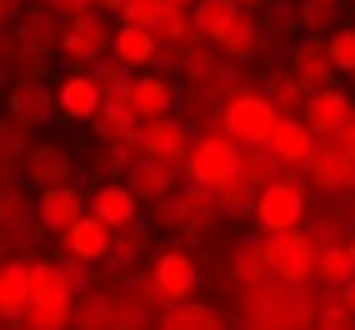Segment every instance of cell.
Masks as SVG:
<instances>
[{"instance_id": "cell-39", "label": "cell", "mask_w": 355, "mask_h": 330, "mask_svg": "<svg viewBox=\"0 0 355 330\" xmlns=\"http://www.w3.org/2000/svg\"><path fill=\"white\" fill-rule=\"evenodd\" d=\"M165 6H171V0H125L121 20H130V26H150V31H155V20L165 15Z\"/></svg>"}, {"instance_id": "cell-33", "label": "cell", "mask_w": 355, "mask_h": 330, "mask_svg": "<svg viewBox=\"0 0 355 330\" xmlns=\"http://www.w3.org/2000/svg\"><path fill=\"white\" fill-rule=\"evenodd\" d=\"M155 35H160V45H191V40H200V31H196V0H191V6H165V15L155 20Z\"/></svg>"}, {"instance_id": "cell-45", "label": "cell", "mask_w": 355, "mask_h": 330, "mask_svg": "<svg viewBox=\"0 0 355 330\" xmlns=\"http://www.w3.org/2000/svg\"><path fill=\"white\" fill-rule=\"evenodd\" d=\"M241 6H245V10H255V15H260V10H266V6H270V0H241Z\"/></svg>"}, {"instance_id": "cell-35", "label": "cell", "mask_w": 355, "mask_h": 330, "mask_svg": "<svg viewBox=\"0 0 355 330\" xmlns=\"http://www.w3.org/2000/svg\"><path fill=\"white\" fill-rule=\"evenodd\" d=\"M260 20H266L270 35H275V40H286V45H295V40L305 35V15L291 6V0H270V6L260 10Z\"/></svg>"}, {"instance_id": "cell-22", "label": "cell", "mask_w": 355, "mask_h": 330, "mask_svg": "<svg viewBox=\"0 0 355 330\" xmlns=\"http://www.w3.org/2000/svg\"><path fill=\"white\" fill-rule=\"evenodd\" d=\"M270 150L286 160L291 171H305V165H311V155L320 150V135L305 125V115H286V121H280V130H275V140H270Z\"/></svg>"}, {"instance_id": "cell-36", "label": "cell", "mask_w": 355, "mask_h": 330, "mask_svg": "<svg viewBox=\"0 0 355 330\" xmlns=\"http://www.w3.org/2000/svg\"><path fill=\"white\" fill-rule=\"evenodd\" d=\"M315 330H355V311H350V305L340 300V290H325V295H320Z\"/></svg>"}, {"instance_id": "cell-28", "label": "cell", "mask_w": 355, "mask_h": 330, "mask_svg": "<svg viewBox=\"0 0 355 330\" xmlns=\"http://www.w3.org/2000/svg\"><path fill=\"white\" fill-rule=\"evenodd\" d=\"M260 90H266V96H270V101H275L280 110H286V115H305V101H311V85H305V80L295 76L291 65L270 70V80L260 85Z\"/></svg>"}, {"instance_id": "cell-26", "label": "cell", "mask_w": 355, "mask_h": 330, "mask_svg": "<svg viewBox=\"0 0 355 330\" xmlns=\"http://www.w3.org/2000/svg\"><path fill=\"white\" fill-rule=\"evenodd\" d=\"M225 275L235 280V290H250L260 280H270V266H266V241H241L230 255H225Z\"/></svg>"}, {"instance_id": "cell-41", "label": "cell", "mask_w": 355, "mask_h": 330, "mask_svg": "<svg viewBox=\"0 0 355 330\" xmlns=\"http://www.w3.org/2000/svg\"><path fill=\"white\" fill-rule=\"evenodd\" d=\"M336 140H340V146H345V150H355V115H350V121H345V130H340Z\"/></svg>"}, {"instance_id": "cell-43", "label": "cell", "mask_w": 355, "mask_h": 330, "mask_svg": "<svg viewBox=\"0 0 355 330\" xmlns=\"http://www.w3.org/2000/svg\"><path fill=\"white\" fill-rule=\"evenodd\" d=\"M340 300H345L350 311H355V280H350V286H340Z\"/></svg>"}, {"instance_id": "cell-14", "label": "cell", "mask_w": 355, "mask_h": 330, "mask_svg": "<svg viewBox=\"0 0 355 330\" xmlns=\"http://www.w3.org/2000/svg\"><path fill=\"white\" fill-rule=\"evenodd\" d=\"M76 175V160H70V150L60 146V140H35L26 165H20V180L31 185V191H45V185H60Z\"/></svg>"}, {"instance_id": "cell-42", "label": "cell", "mask_w": 355, "mask_h": 330, "mask_svg": "<svg viewBox=\"0 0 355 330\" xmlns=\"http://www.w3.org/2000/svg\"><path fill=\"white\" fill-rule=\"evenodd\" d=\"M96 10H105V15H121V10H125V0H96Z\"/></svg>"}, {"instance_id": "cell-4", "label": "cell", "mask_w": 355, "mask_h": 330, "mask_svg": "<svg viewBox=\"0 0 355 330\" xmlns=\"http://www.w3.org/2000/svg\"><path fill=\"white\" fill-rule=\"evenodd\" d=\"M311 220V180H300V171L280 175L275 185H260L255 196V225L275 235V230H295Z\"/></svg>"}, {"instance_id": "cell-44", "label": "cell", "mask_w": 355, "mask_h": 330, "mask_svg": "<svg viewBox=\"0 0 355 330\" xmlns=\"http://www.w3.org/2000/svg\"><path fill=\"white\" fill-rule=\"evenodd\" d=\"M20 6H26V0H0V10H6V20H10V15H15Z\"/></svg>"}, {"instance_id": "cell-37", "label": "cell", "mask_w": 355, "mask_h": 330, "mask_svg": "<svg viewBox=\"0 0 355 330\" xmlns=\"http://www.w3.org/2000/svg\"><path fill=\"white\" fill-rule=\"evenodd\" d=\"M330 60H336L340 76L355 70V26H336V31H330Z\"/></svg>"}, {"instance_id": "cell-3", "label": "cell", "mask_w": 355, "mask_h": 330, "mask_svg": "<svg viewBox=\"0 0 355 330\" xmlns=\"http://www.w3.org/2000/svg\"><path fill=\"white\" fill-rule=\"evenodd\" d=\"M241 155H245V146H241L225 125H205V130H196L191 160H185V180L210 185V191H216L220 180L241 175Z\"/></svg>"}, {"instance_id": "cell-21", "label": "cell", "mask_w": 355, "mask_h": 330, "mask_svg": "<svg viewBox=\"0 0 355 330\" xmlns=\"http://www.w3.org/2000/svg\"><path fill=\"white\" fill-rule=\"evenodd\" d=\"M270 40H275L270 26H266L260 15L245 10V15L235 20V26H230L216 45H220V55H225V60H255V55H266V51H270Z\"/></svg>"}, {"instance_id": "cell-34", "label": "cell", "mask_w": 355, "mask_h": 330, "mask_svg": "<svg viewBox=\"0 0 355 330\" xmlns=\"http://www.w3.org/2000/svg\"><path fill=\"white\" fill-rule=\"evenodd\" d=\"M255 196H260V185H250L245 175H230V180L216 185V200L225 210V220L230 216H255Z\"/></svg>"}, {"instance_id": "cell-5", "label": "cell", "mask_w": 355, "mask_h": 330, "mask_svg": "<svg viewBox=\"0 0 355 330\" xmlns=\"http://www.w3.org/2000/svg\"><path fill=\"white\" fill-rule=\"evenodd\" d=\"M315 261H320V241L305 225L266 235V266H270V280H280V286H311Z\"/></svg>"}, {"instance_id": "cell-18", "label": "cell", "mask_w": 355, "mask_h": 330, "mask_svg": "<svg viewBox=\"0 0 355 330\" xmlns=\"http://www.w3.org/2000/svg\"><path fill=\"white\" fill-rule=\"evenodd\" d=\"M55 101H60V121H96L101 115V105H105V90H101V80L90 76V70H76V76H65L60 85H55Z\"/></svg>"}, {"instance_id": "cell-20", "label": "cell", "mask_w": 355, "mask_h": 330, "mask_svg": "<svg viewBox=\"0 0 355 330\" xmlns=\"http://www.w3.org/2000/svg\"><path fill=\"white\" fill-rule=\"evenodd\" d=\"M150 330H230V315L210 300H180V305H165Z\"/></svg>"}, {"instance_id": "cell-2", "label": "cell", "mask_w": 355, "mask_h": 330, "mask_svg": "<svg viewBox=\"0 0 355 330\" xmlns=\"http://www.w3.org/2000/svg\"><path fill=\"white\" fill-rule=\"evenodd\" d=\"M146 270H150L155 295L165 305L196 300V290H200V255L191 250V241H180V235H171L165 245H155V255H150Z\"/></svg>"}, {"instance_id": "cell-16", "label": "cell", "mask_w": 355, "mask_h": 330, "mask_svg": "<svg viewBox=\"0 0 355 330\" xmlns=\"http://www.w3.org/2000/svg\"><path fill=\"white\" fill-rule=\"evenodd\" d=\"M295 76L311 85V90H320V85H336V60H330V35H300L295 45H291V60H286Z\"/></svg>"}, {"instance_id": "cell-7", "label": "cell", "mask_w": 355, "mask_h": 330, "mask_svg": "<svg viewBox=\"0 0 355 330\" xmlns=\"http://www.w3.org/2000/svg\"><path fill=\"white\" fill-rule=\"evenodd\" d=\"M110 45H115V26H110V15L105 10H85L76 20H65V31H60V60L70 65H96L110 55Z\"/></svg>"}, {"instance_id": "cell-46", "label": "cell", "mask_w": 355, "mask_h": 330, "mask_svg": "<svg viewBox=\"0 0 355 330\" xmlns=\"http://www.w3.org/2000/svg\"><path fill=\"white\" fill-rule=\"evenodd\" d=\"M350 191H355V150H350Z\"/></svg>"}, {"instance_id": "cell-38", "label": "cell", "mask_w": 355, "mask_h": 330, "mask_svg": "<svg viewBox=\"0 0 355 330\" xmlns=\"http://www.w3.org/2000/svg\"><path fill=\"white\" fill-rule=\"evenodd\" d=\"M300 15H305V35H325L330 26H340V20H336V6H325V0H305Z\"/></svg>"}, {"instance_id": "cell-1", "label": "cell", "mask_w": 355, "mask_h": 330, "mask_svg": "<svg viewBox=\"0 0 355 330\" xmlns=\"http://www.w3.org/2000/svg\"><path fill=\"white\" fill-rule=\"evenodd\" d=\"M220 220H225V210H220L216 191L196 185V180H185L175 196H165L155 205V225H165L171 235H180V241H205Z\"/></svg>"}, {"instance_id": "cell-49", "label": "cell", "mask_w": 355, "mask_h": 330, "mask_svg": "<svg viewBox=\"0 0 355 330\" xmlns=\"http://www.w3.org/2000/svg\"><path fill=\"white\" fill-rule=\"evenodd\" d=\"M325 6H340V0H325Z\"/></svg>"}, {"instance_id": "cell-23", "label": "cell", "mask_w": 355, "mask_h": 330, "mask_svg": "<svg viewBox=\"0 0 355 330\" xmlns=\"http://www.w3.org/2000/svg\"><path fill=\"white\" fill-rule=\"evenodd\" d=\"M90 210L105 216L115 230H121V225L140 220V196L130 191V180H101L96 191H90Z\"/></svg>"}, {"instance_id": "cell-15", "label": "cell", "mask_w": 355, "mask_h": 330, "mask_svg": "<svg viewBox=\"0 0 355 330\" xmlns=\"http://www.w3.org/2000/svg\"><path fill=\"white\" fill-rule=\"evenodd\" d=\"M350 115H355V90H340V85H320L305 101V125L315 135H340Z\"/></svg>"}, {"instance_id": "cell-31", "label": "cell", "mask_w": 355, "mask_h": 330, "mask_svg": "<svg viewBox=\"0 0 355 330\" xmlns=\"http://www.w3.org/2000/svg\"><path fill=\"white\" fill-rule=\"evenodd\" d=\"M76 325V300H31L20 330H70Z\"/></svg>"}, {"instance_id": "cell-6", "label": "cell", "mask_w": 355, "mask_h": 330, "mask_svg": "<svg viewBox=\"0 0 355 330\" xmlns=\"http://www.w3.org/2000/svg\"><path fill=\"white\" fill-rule=\"evenodd\" d=\"M280 121H286V110H280L266 90H241L225 110H220V125L241 140V146H270L275 140V130H280Z\"/></svg>"}, {"instance_id": "cell-11", "label": "cell", "mask_w": 355, "mask_h": 330, "mask_svg": "<svg viewBox=\"0 0 355 330\" xmlns=\"http://www.w3.org/2000/svg\"><path fill=\"white\" fill-rule=\"evenodd\" d=\"M60 241H65V255H76V261H85V266H105L110 250H115V225L105 216H96V210H85Z\"/></svg>"}, {"instance_id": "cell-27", "label": "cell", "mask_w": 355, "mask_h": 330, "mask_svg": "<svg viewBox=\"0 0 355 330\" xmlns=\"http://www.w3.org/2000/svg\"><path fill=\"white\" fill-rule=\"evenodd\" d=\"M315 280L325 290H340L355 280V245L336 241V245H320V261H315Z\"/></svg>"}, {"instance_id": "cell-50", "label": "cell", "mask_w": 355, "mask_h": 330, "mask_svg": "<svg viewBox=\"0 0 355 330\" xmlns=\"http://www.w3.org/2000/svg\"><path fill=\"white\" fill-rule=\"evenodd\" d=\"M350 245H355V235H350Z\"/></svg>"}, {"instance_id": "cell-29", "label": "cell", "mask_w": 355, "mask_h": 330, "mask_svg": "<svg viewBox=\"0 0 355 330\" xmlns=\"http://www.w3.org/2000/svg\"><path fill=\"white\" fill-rule=\"evenodd\" d=\"M26 135H31V125H20V121L6 115V125H0V180L6 185L20 175V165H26V155L35 146V140H26Z\"/></svg>"}, {"instance_id": "cell-30", "label": "cell", "mask_w": 355, "mask_h": 330, "mask_svg": "<svg viewBox=\"0 0 355 330\" xmlns=\"http://www.w3.org/2000/svg\"><path fill=\"white\" fill-rule=\"evenodd\" d=\"M241 15H245L241 0H196V31H200V40H220Z\"/></svg>"}, {"instance_id": "cell-10", "label": "cell", "mask_w": 355, "mask_h": 330, "mask_svg": "<svg viewBox=\"0 0 355 330\" xmlns=\"http://www.w3.org/2000/svg\"><path fill=\"white\" fill-rule=\"evenodd\" d=\"M130 110L140 115V125L146 121H165V115H175L180 105V90L171 76H160V70H135V80H130Z\"/></svg>"}, {"instance_id": "cell-48", "label": "cell", "mask_w": 355, "mask_h": 330, "mask_svg": "<svg viewBox=\"0 0 355 330\" xmlns=\"http://www.w3.org/2000/svg\"><path fill=\"white\" fill-rule=\"evenodd\" d=\"M171 6H191V0H171Z\"/></svg>"}, {"instance_id": "cell-19", "label": "cell", "mask_w": 355, "mask_h": 330, "mask_svg": "<svg viewBox=\"0 0 355 330\" xmlns=\"http://www.w3.org/2000/svg\"><path fill=\"white\" fill-rule=\"evenodd\" d=\"M125 180H130V191L140 196V205H160L165 196L180 191V165L155 160V155H135V165H130Z\"/></svg>"}, {"instance_id": "cell-47", "label": "cell", "mask_w": 355, "mask_h": 330, "mask_svg": "<svg viewBox=\"0 0 355 330\" xmlns=\"http://www.w3.org/2000/svg\"><path fill=\"white\" fill-rule=\"evenodd\" d=\"M345 80H350V90H355V70H350V76H345Z\"/></svg>"}, {"instance_id": "cell-8", "label": "cell", "mask_w": 355, "mask_h": 330, "mask_svg": "<svg viewBox=\"0 0 355 330\" xmlns=\"http://www.w3.org/2000/svg\"><path fill=\"white\" fill-rule=\"evenodd\" d=\"M191 146H196V130L185 125L180 115H165V121H146V125H140V155L171 160V165H180V171H185Z\"/></svg>"}, {"instance_id": "cell-40", "label": "cell", "mask_w": 355, "mask_h": 330, "mask_svg": "<svg viewBox=\"0 0 355 330\" xmlns=\"http://www.w3.org/2000/svg\"><path fill=\"white\" fill-rule=\"evenodd\" d=\"M60 20H76V15H85V10H96V0H45Z\"/></svg>"}, {"instance_id": "cell-17", "label": "cell", "mask_w": 355, "mask_h": 330, "mask_svg": "<svg viewBox=\"0 0 355 330\" xmlns=\"http://www.w3.org/2000/svg\"><path fill=\"white\" fill-rule=\"evenodd\" d=\"M31 300H35L31 261L26 255H6V266H0V320H6V330H20V315H26Z\"/></svg>"}, {"instance_id": "cell-12", "label": "cell", "mask_w": 355, "mask_h": 330, "mask_svg": "<svg viewBox=\"0 0 355 330\" xmlns=\"http://www.w3.org/2000/svg\"><path fill=\"white\" fill-rule=\"evenodd\" d=\"M6 115L20 121V125H31V130H40V125H51V115H60V101L45 80H10Z\"/></svg>"}, {"instance_id": "cell-25", "label": "cell", "mask_w": 355, "mask_h": 330, "mask_svg": "<svg viewBox=\"0 0 355 330\" xmlns=\"http://www.w3.org/2000/svg\"><path fill=\"white\" fill-rule=\"evenodd\" d=\"M150 255H155V241H150V225H146V220H130V225H121V230H115L110 266L121 270V275H130L135 266H146Z\"/></svg>"}, {"instance_id": "cell-24", "label": "cell", "mask_w": 355, "mask_h": 330, "mask_svg": "<svg viewBox=\"0 0 355 330\" xmlns=\"http://www.w3.org/2000/svg\"><path fill=\"white\" fill-rule=\"evenodd\" d=\"M115 60H125L130 70H150L155 55H160V35L150 26H130V20H121L115 26V45H110Z\"/></svg>"}, {"instance_id": "cell-32", "label": "cell", "mask_w": 355, "mask_h": 330, "mask_svg": "<svg viewBox=\"0 0 355 330\" xmlns=\"http://www.w3.org/2000/svg\"><path fill=\"white\" fill-rule=\"evenodd\" d=\"M241 175H245L250 185H275L280 175H291V165L280 160L270 146H245V155H241Z\"/></svg>"}, {"instance_id": "cell-13", "label": "cell", "mask_w": 355, "mask_h": 330, "mask_svg": "<svg viewBox=\"0 0 355 330\" xmlns=\"http://www.w3.org/2000/svg\"><path fill=\"white\" fill-rule=\"evenodd\" d=\"M305 175H311V185L320 196L340 200L350 191V150L340 146L336 135H320V150L311 155V165H305Z\"/></svg>"}, {"instance_id": "cell-9", "label": "cell", "mask_w": 355, "mask_h": 330, "mask_svg": "<svg viewBox=\"0 0 355 330\" xmlns=\"http://www.w3.org/2000/svg\"><path fill=\"white\" fill-rule=\"evenodd\" d=\"M85 210H90V196L80 191V185H70V180L35 191V216H40V225L51 230V235H65L70 225L85 216Z\"/></svg>"}]
</instances>
